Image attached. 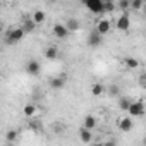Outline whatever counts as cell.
Here are the masks:
<instances>
[{
  "label": "cell",
  "mask_w": 146,
  "mask_h": 146,
  "mask_svg": "<svg viewBox=\"0 0 146 146\" xmlns=\"http://www.w3.org/2000/svg\"><path fill=\"white\" fill-rule=\"evenodd\" d=\"M23 36H24L23 28H16V29H12V31L7 33V43H9V45H16L17 41L23 40Z\"/></svg>",
  "instance_id": "obj_1"
},
{
  "label": "cell",
  "mask_w": 146,
  "mask_h": 146,
  "mask_svg": "<svg viewBox=\"0 0 146 146\" xmlns=\"http://www.w3.org/2000/svg\"><path fill=\"white\" fill-rule=\"evenodd\" d=\"M132 117H141L144 113V103L143 102H131L129 110H127Z\"/></svg>",
  "instance_id": "obj_2"
},
{
  "label": "cell",
  "mask_w": 146,
  "mask_h": 146,
  "mask_svg": "<svg viewBox=\"0 0 146 146\" xmlns=\"http://www.w3.org/2000/svg\"><path fill=\"white\" fill-rule=\"evenodd\" d=\"M84 5L91 12H95V14H102L103 12V2H102V0H86Z\"/></svg>",
  "instance_id": "obj_3"
},
{
  "label": "cell",
  "mask_w": 146,
  "mask_h": 146,
  "mask_svg": "<svg viewBox=\"0 0 146 146\" xmlns=\"http://www.w3.org/2000/svg\"><path fill=\"white\" fill-rule=\"evenodd\" d=\"M117 29L119 31H127L129 29V26H131V19H129V14L127 12H124L119 19H117Z\"/></svg>",
  "instance_id": "obj_4"
},
{
  "label": "cell",
  "mask_w": 146,
  "mask_h": 146,
  "mask_svg": "<svg viewBox=\"0 0 146 146\" xmlns=\"http://www.w3.org/2000/svg\"><path fill=\"white\" fill-rule=\"evenodd\" d=\"M40 70H41V64L38 60H29L28 65H26V72L31 76H38L40 74Z\"/></svg>",
  "instance_id": "obj_5"
},
{
  "label": "cell",
  "mask_w": 146,
  "mask_h": 146,
  "mask_svg": "<svg viewBox=\"0 0 146 146\" xmlns=\"http://www.w3.org/2000/svg\"><path fill=\"white\" fill-rule=\"evenodd\" d=\"M53 35H55L57 38H60V40H64V38H67V36H69V31L65 29V26H64V24H60V23H57V24L53 26Z\"/></svg>",
  "instance_id": "obj_6"
},
{
  "label": "cell",
  "mask_w": 146,
  "mask_h": 146,
  "mask_svg": "<svg viewBox=\"0 0 146 146\" xmlns=\"http://www.w3.org/2000/svg\"><path fill=\"white\" fill-rule=\"evenodd\" d=\"M110 26H112V24H110V21H108V19H102V21L98 23V28H96V33L103 36V35H107V33L110 31Z\"/></svg>",
  "instance_id": "obj_7"
},
{
  "label": "cell",
  "mask_w": 146,
  "mask_h": 146,
  "mask_svg": "<svg viewBox=\"0 0 146 146\" xmlns=\"http://www.w3.org/2000/svg\"><path fill=\"white\" fill-rule=\"evenodd\" d=\"M64 26H65L67 31H78V29L81 28V23H79L76 17H70V19H67V23H65Z\"/></svg>",
  "instance_id": "obj_8"
},
{
  "label": "cell",
  "mask_w": 146,
  "mask_h": 146,
  "mask_svg": "<svg viewBox=\"0 0 146 146\" xmlns=\"http://www.w3.org/2000/svg\"><path fill=\"white\" fill-rule=\"evenodd\" d=\"M132 119L131 117H125V119H122L120 120V124H119V129L120 131H124V132H129V131H132Z\"/></svg>",
  "instance_id": "obj_9"
},
{
  "label": "cell",
  "mask_w": 146,
  "mask_h": 146,
  "mask_svg": "<svg viewBox=\"0 0 146 146\" xmlns=\"http://www.w3.org/2000/svg\"><path fill=\"white\" fill-rule=\"evenodd\" d=\"M64 84H65V76H58V78H53L50 81V86L53 90H60V88H64Z\"/></svg>",
  "instance_id": "obj_10"
},
{
  "label": "cell",
  "mask_w": 146,
  "mask_h": 146,
  "mask_svg": "<svg viewBox=\"0 0 146 146\" xmlns=\"http://www.w3.org/2000/svg\"><path fill=\"white\" fill-rule=\"evenodd\" d=\"M88 43H90V46H98L102 43V35H98L96 31H93L90 35V38H88Z\"/></svg>",
  "instance_id": "obj_11"
},
{
  "label": "cell",
  "mask_w": 146,
  "mask_h": 146,
  "mask_svg": "<svg viewBox=\"0 0 146 146\" xmlns=\"http://www.w3.org/2000/svg\"><path fill=\"white\" fill-rule=\"evenodd\" d=\"M95 125H96V119H95L93 115H86V117H84V122H83V129L91 131Z\"/></svg>",
  "instance_id": "obj_12"
},
{
  "label": "cell",
  "mask_w": 146,
  "mask_h": 146,
  "mask_svg": "<svg viewBox=\"0 0 146 146\" xmlns=\"http://www.w3.org/2000/svg\"><path fill=\"white\" fill-rule=\"evenodd\" d=\"M105 93V88H103V84H100V83H95L93 86H91V95L93 96H102Z\"/></svg>",
  "instance_id": "obj_13"
},
{
  "label": "cell",
  "mask_w": 146,
  "mask_h": 146,
  "mask_svg": "<svg viewBox=\"0 0 146 146\" xmlns=\"http://www.w3.org/2000/svg\"><path fill=\"white\" fill-rule=\"evenodd\" d=\"M36 105H33V103H28V105H24V108H23V113L26 115V117H33L35 113H36Z\"/></svg>",
  "instance_id": "obj_14"
},
{
  "label": "cell",
  "mask_w": 146,
  "mask_h": 146,
  "mask_svg": "<svg viewBox=\"0 0 146 146\" xmlns=\"http://www.w3.org/2000/svg\"><path fill=\"white\" fill-rule=\"evenodd\" d=\"M79 137H81V141H83V143H91V139H93V134H91V131H88V129H81V134H79Z\"/></svg>",
  "instance_id": "obj_15"
},
{
  "label": "cell",
  "mask_w": 146,
  "mask_h": 146,
  "mask_svg": "<svg viewBox=\"0 0 146 146\" xmlns=\"http://www.w3.org/2000/svg\"><path fill=\"white\" fill-rule=\"evenodd\" d=\"M35 24H41L43 21H45V12L43 11H36L35 14H33V19H31Z\"/></svg>",
  "instance_id": "obj_16"
},
{
  "label": "cell",
  "mask_w": 146,
  "mask_h": 146,
  "mask_svg": "<svg viewBox=\"0 0 146 146\" xmlns=\"http://www.w3.org/2000/svg\"><path fill=\"white\" fill-rule=\"evenodd\" d=\"M45 57L50 58V60L57 58V48H55V46H48V48L45 50Z\"/></svg>",
  "instance_id": "obj_17"
},
{
  "label": "cell",
  "mask_w": 146,
  "mask_h": 146,
  "mask_svg": "<svg viewBox=\"0 0 146 146\" xmlns=\"http://www.w3.org/2000/svg\"><path fill=\"white\" fill-rule=\"evenodd\" d=\"M124 64H125L127 69H136V67L139 65V62H137L136 58H132V57H127V58L124 60Z\"/></svg>",
  "instance_id": "obj_18"
},
{
  "label": "cell",
  "mask_w": 146,
  "mask_h": 146,
  "mask_svg": "<svg viewBox=\"0 0 146 146\" xmlns=\"http://www.w3.org/2000/svg\"><path fill=\"white\" fill-rule=\"evenodd\" d=\"M129 105H131V100H129V98L122 96V98L119 100V108H120V110H125V112H127V110H129Z\"/></svg>",
  "instance_id": "obj_19"
},
{
  "label": "cell",
  "mask_w": 146,
  "mask_h": 146,
  "mask_svg": "<svg viewBox=\"0 0 146 146\" xmlns=\"http://www.w3.org/2000/svg\"><path fill=\"white\" fill-rule=\"evenodd\" d=\"M35 28H36V24H35L33 21H26V23L23 24V31H24V33H31Z\"/></svg>",
  "instance_id": "obj_20"
},
{
  "label": "cell",
  "mask_w": 146,
  "mask_h": 146,
  "mask_svg": "<svg viewBox=\"0 0 146 146\" xmlns=\"http://www.w3.org/2000/svg\"><path fill=\"white\" fill-rule=\"evenodd\" d=\"M115 11V4L113 2H103V12H113Z\"/></svg>",
  "instance_id": "obj_21"
},
{
  "label": "cell",
  "mask_w": 146,
  "mask_h": 146,
  "mask_svg": "<svg viewBox=\"0 0 146 146\" xmlns=\"http://www.w3.org/2000/svg\"><path fill=\"white\" fill-rule=\"evenodd\" d=\"M108 95H110V96H117V95H119V86H117V84H112V86L108 88Z\"/></svg>",
  "instance_id": "obj_22"
},
{
  "label": "cell",
  "mask_w": 146,
  "mask_h": 146,
  "mask_svg": "<svg viewBox=\"0 0 146 146\" xmlns=\"http://www.w3.org/2000/svg\"><path fill=\"white\" fill-rule=\"evenodd\" d=\"M7 139H9V141H16V139H17V131H16V129H11V131L7 132Z\"/></svg>",
  "instance_id": "obj_23"
},
{
  "label": "cell",
  "mask_w": 146,
  "mask_h": 146,
  "mask_svg": "<svg viewBox=\"0 0 146 146\" xmlns=\"http://www.w3.org/2000/svg\"><path fill=\"white\" fill-rule=\"evenodd\" d=\"M131 7V2H127V0H120L119 2V9H129Z\"/></svg>",
  "instance_id": "obj_24"
},
{
  "label": "cell",
  "mask_w": 146,
  "mask_h": 146,
  "mask_svg": "<svg viewBox=\"0 0 146 146\" xmlns=\"http://www.w3.org/2000/svg\"><path fill=\"white\" fill-rule=\"evenodd\" d=\"M143 7V2L141 0H136V2H131V9H141Z\"/></svg>",
  "instance_id": "obj_25"
},
{
  "label": "cell",
  "mask_w": 146,
  "mask_h": 146,
  "mask_svg": "<svg viewBox=\"0 0 146 146\" xmlns=\"http://www.w3.org/2000/svg\"><path fill=\"white\" fill-rule=\"evenodd\" d=\"M29 127H31V129H40V122H38V120H31V122H29Z\"/></svg>",
  "instance_id": "obj_26"
},
{
  "label": "cell",
  "mask_w": 146,
  "mask_h": 146,
  "mask_svg": "<svg viewBox=\"0 0 146 146\" xmlns=\"http://www.w3.org/2000/svg\"><path fill=\"white\" fill-rule=\"evenodd\" d=\"M139 84H141V86L146 84V76H144V74H141V78H139Z\"/></svg>",
  "instance_id": "obj_27"
},
{
  "label": "cell",
  "mask_w": 146,
  "mask_h": 146,
  "mask_svg": "<svg viewBox=\"0 0 146 146\" xmlns=\"http://www.w3.org/2000/svg\"><path fill=\"white\" fill-rule=\"evenodd\" d=\"M103 146H117V144H115V141H107V143H103Z\"/></svg>",
  "instance_id": "obj_28"
},
{
  "label": "cell",
  "mask_w": 146,
  "mask_h": 146,
  "mask_svg": "<svg viewBox=\"0 0 146 146\" xmlns=\"http://www.w3.org/2000/svg\"><path fill=\"white\" fill-rule=\"evenodd\" d=\"M91 146H103V143H95V144H91Z\"/></svg>",
  "instance_id": "obj_29"
}]
</instances>
